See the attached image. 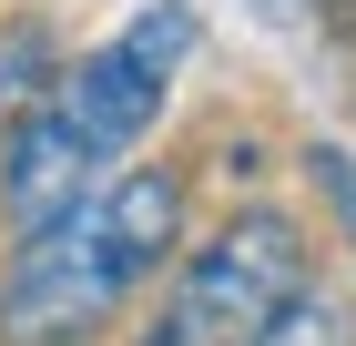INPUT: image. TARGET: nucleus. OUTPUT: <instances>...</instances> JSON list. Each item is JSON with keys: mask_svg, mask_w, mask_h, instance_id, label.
Here are the masks:
<instances>
[{"mask_svg": "<svg viewBox=\"0 0 356 346\" xmlns=\"http://www.w3.org/2000/svg\"><path fill=\"white\" fill-rule=\"evenodd\" d=\"M305 295V235L285 214H224L173 265V295L153 306L133 346H265V326Z\"/></svg>", "mask_w": 356, "mask_h": 346, "instance_id": "1", "label": "nucleus"}, {"mask_svg": "<svg viewBox=\"0 0 356 346\" xmlns=\"http://www.w3.org/2000/svg\"><path fill=\"white\" fill-rule=\"evenodd\" d=\"M143 275L122 265L102 204H72L61 224H31L0 265V346H102L122 326Z\"/></svg>", "mask_w": 356, "mask_h": 346, "instance_id": "2", "label": "nucleus"}, {"mask_svg": "<svg viewBox=\"0 0 356 346\" xmlns=\"http://www.w3.org/2000/svg\"><path fill=\"white\" fill-rule=\"evenodd\" d=\"M92 143H82V123L61 102H31L21 123H0V214L10 224H61L72 204H92Z\"/></svg>", "mask_w": 356, "mask_h": 346, "instance_id": "3", "label": "nucleus"}, {"mask_svg": "<svg viewBox=\"0 0 356 346\" xmlns=\"http://www.w3.org/2000/svg\"><path fill=\"white\" fill-rule=\"evenodd\" d=\"M163 81H173V72H153V61H133L122 41H102L92 61H72V72H61V92H51V102L72 112V123H82V143L112 163V153H133V143L153 133Z\"/></svg>", "mask_w": 356, "mask_h": 346, "instance_id": "4", "label": "nucleus"}, {"mask_svg": "<svg viewBox=\"0 0 356 346\" xmlns=\"http://www.w3.org/2000/svg\"><path fill=\"white\" fill-rule=\"evenodd\" d=\"M102 224H112V244H122L133 275H163L173 255H184V173H173V163H133V173L102 194Z\"/></svg>", "mask_w": 356, "mask_h": 346, "instance_id": "5", "label": "nucleus"}, {"mask_svg": "<svg viewBox=\"0 0 356 346\" xmlns=\"http://www.w3.org/2000/svg\"><path fill=\"white\" fill-rule=\"evenodd\" d=\"M61 92V52L41 21H0V123H21L31 102Z\"/></svg>", "mask_w": 356, "mask_h": 346, "instance_id": "6", "label": "nucleus"}, {"mask_svg": "<svg viewBox=\"0 0 356 346\" xmlns=\"http://www.w3.org/2000/svg\"><path fill=\"white\" fill-rule=\"evenodd\" d=\"M265 346H356V316L336 295H296V306L265 326Z\"/></svg>", "mask_w": 356, "mask_h": 346, "instance_id": "7", "label": "nucleus"}, {"mask_svg": "<svg viewBox=\"0 0 356 346\" xmlns=\"http://www.w3.org/2000/svg\"><path fill=\"white\" fill-rule=\"evenodd\" d=\"M122 52H133V61H153V72H173V61L193 52V10H184V0H153V10L122 31Z\"/></svg>", "mask_w": 356, "mask_h": 346, "instance_id": "8", "label": "nucleus"}, {"mask_svg": "<svg viewBox=\"0 0 356 346\" xmlns=\"http://www.w3.org/2000/svg\"><path fill=\"white\" fill-rule=\"evenodd\" d=\"M305 173H316V194L336 204V224H346V244H356V163L336 153V143H316V153H305Z\"/></svg>", "mask_w": 356, "mask_h": 346, "instance_id": "9", "label": "nucleus"}]
</instances>
